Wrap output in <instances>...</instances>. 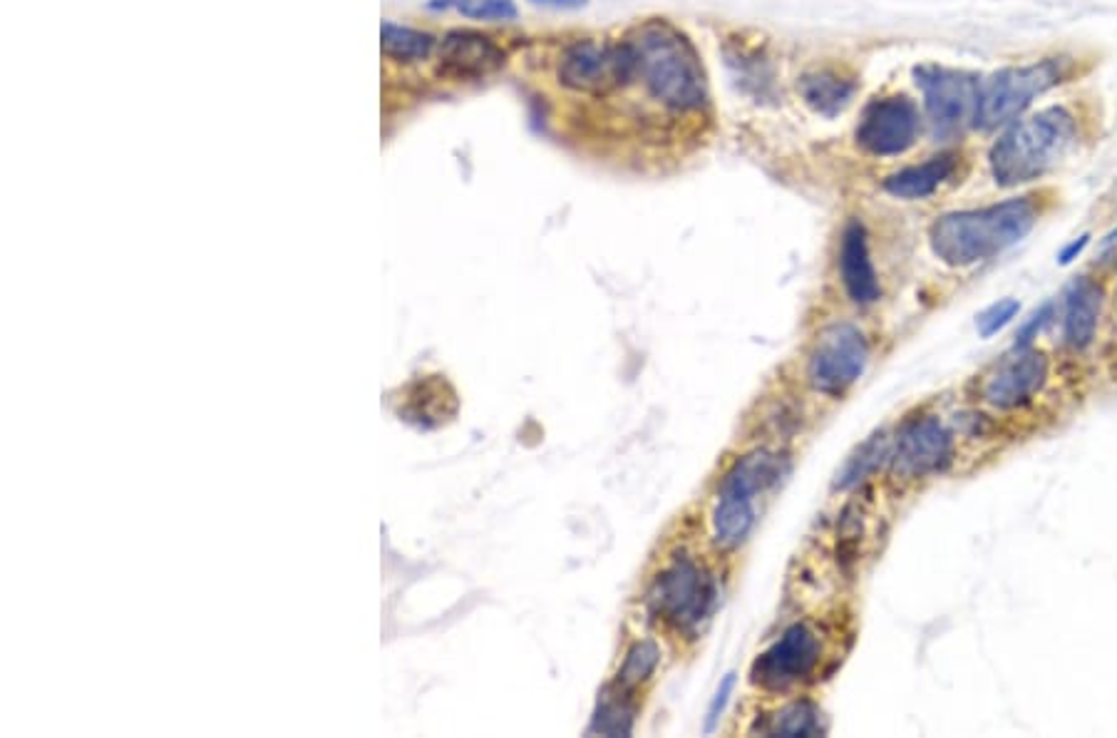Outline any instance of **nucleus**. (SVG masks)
<instances>
[{"mask_svg":"<svg viewBox=\"0 0 1117 738\" xmlns=\"http://www.w3.org/2000/svg\"><path fill=\"white\" fill-rule=\"evenodd\" d=\"M953 460V435L937 415L909 421L891 445V473L901 480H919L943 473Z\"/></svg>","mask_w":1117,"mask_h":738,"instance_id":"12","label":"nucleus"},{"mask_svg":"<svg viewBox=\"0 0 1117 738\" xmlns=\"http://www.w3.org/2000/svg\"><path fill=\"white\" fill-rule=\"evenodd\" d=\"M1048 381V358L1046 353L1034 351L1030 346H1016L1014 353L1004 356V361L988 373L983 381L981 395L988 405L998 411H1014L1034 401V395L1040 393Z\"/></svg>","mask_w":1117,"mask_h":738,"instance_id":"13","label":"nucleus"},{"mask_svg":"<svg viewBox=\"0 0 1117 738\" xmlns=\"http://www.w3.org/2000/svg\"><path fill=\"white\" fill-rule=\"evenodd\" d=\"M959 167V155L941 152L929 157L927 163L899 169L884 179V191L897 199H923L931 197L943 181H949Z\"/></svg>","mask_w":1117,"mask_h":738,"instance_id":"18","label":"nucleus"},{"mask_svg":"<svg viewBox=\"0 0 1117 738\" xmlns=\"http://www.w3.org/2000/svg\"><path fill=\"white\" fill-rule=\"evenodd\" d=\"M636 58V80L651 100L679 115L703 112L711 88L701 56L683 30L669 20H649L626 38Z\"/></svg>","mask_w":1117,"mask_h":738,"instance_id":"1","label":"nucleus"},{"mask_svg":"<svg viewBox=\"0 0 1117 738\" xmlns=\"http://www.w3.org/2000/svg\"><path fill=\"white\" fill-rule=\"evenodd\" d=\"M721 597L715 574L693 554H675L653 577L646 597L649 614L681 637H695L713 617Z\"/></svg>","mask_w":1117,"mask_h":738,"instance_id":"5","label":"nucleus"},{"mask_svg":"<svg viewBox=\"0 0 1117 738\" xmlns=\"http://www.w3.org/2000/svg\"><path fill=\"white\" fill-rule=\"evenodd\" d=\"M1088 244H1090V234H1080L1078 239H1072V242L1066 246V249H1062V252L1058 254V264H1060V266H1068V264H1072V262H1076L1078 256L1085 252V246H1088Z\"/></svg>","mask_w":1117,"mask_h":738,"instance_id":"28","label":"nucleus"},{"mask_svg":"<svg viewBox=\"0 0 1117 738\" xmlns=\"http://www.w3.org/2000/svg\"><path fill=\"white\" fill-rule=\"evenodd\" d=\"M1050 318H1052V304H1044L1038 308V312L1030 316L1024 326L1018 328V334H1016V346L1020 348H1026L1034 344V341L1038 338L1040 331H1044L1048 324H1050Z\"/></svg>","mask_w":1117,"mask_h":738,"instance_id":"26","label":"nucleus"},{"mask_svg":"<svg viewBox=\"0 0 1117 738\" xmlns=\"http://www.w3.org/2000/svg\"><path fill=\"white\" fill-rule=\"evenodd\" d=\"M429 8H455L462 18L469 20H514L517 6L514 0H435Z\"/></svg>","mask_w":1117,"mask_h":738,"instance_id":"24","label":"nucleus"},{"mask_svg":"<svg viewBox=\"0 0 1117 738\" xmlns=\"http://www.w3.org/2000/svg\"><path fill=\"white\" fill-rule=\"evenodd\" d=\"M659 665H661V649H659L656 641H651V639L633 641L626 651L624 661H621L619 673L614 679V687L621 691L636 693L643 683L651 681Z\"/></svg>","mask_w":1117,"mask_h":738,"instance_id":"23","label":"nucleus"},{"mask_svg":"<svg viewBox=\"0 0 1117 738\" xmlns=\"http://www.w3.org/2000/svg\"><path fill=\"white\" fill-rule=\"evenodd\" d=\"M556 80L564 90L601 98L636 80V58L629 40H574L556 60Z\"/></svg>","mask_w":1117,"mask_h":738,"instance_id":"7","label":"nucleus"},{"mask_svg":"<svg viewBox=\"0 0 1117 738\" xmlns=\"http://www.w3.org/2000/svg\"><path fill=\"white\" fill-rule=\"evenodd\" d=\"M636 693L621 691L614 683L601 693L599 709L589 726V734H601V736H629L633 731V724H636V701H633Z\"/></svg>","mask_w":1117,"mask_h":738,"instance_id":"21","label":"nucleus"},{"mask_svg":"<svg viewBox=\"0 0 1117 738\" xmlns=\"http://www.w3.org/2000/svg\"><path fill=\"white\" fill-rule=\"evenodd\" d=\"M532 3L546 6V8H579V6H584L586 0H532Z\"/></svg>","mask_w":1117,"mask_h":738,"instance_id":"29","label":"nucleus"},{"mask_svg":"<svg viewBox=\"0 0 1117 738\" xmlns=\"http://www.w3.org/2000/svg\"><path fill=\"white\" fill-rule=\"evenodd\" d=\"M437 72L445 80H482L497 72L507 52L497 40L477 30H449L437 40Z\"/></svg>","mask_w":1117,"mask_h":738,"instance_id":"14","label":"nucleus"},{"mask_svg":"<svg viewBox=\"0 0 1117 738\" xmlns=\"http://www.w3.org/2000/svg\"><path fill=\"white\" fill-rule=\"evenodd\" d=\"M760 734L768 736H822L827 731V726L822 724V711L818 703H812L808 699L785 703L782 709H778L772 716H768L765 724L758 726Z\"/></svg>","mask_w":1117,"mask_h":738,"instance_id":"20","label":"nucleus"},{"mask_svg":"<svg viewBox=\"0 0 1117 738\" xmlns=\"http://www.w3.org/2000/svg\"><path fill=\"white\" fill-rule=\"evenodd\" d=\"M1078 125L1066 107H1046L1016 120L991 147V175L998 187L1036 181L1058 167L1076 147Z\"/></svg>","mask_w":1117,"mask_h":738,"instance_id":"3","label":"nucleus"},{"mask_svg":"<svg viewBox=\"0 0 1117 738\" xmlns=\"http://www.w3.org/2000/svg\"><path fill=\"white\" fill-rule=\"evenodd\" d=\"M822 637L808 622L788 627L750 667V681L768 693L788 691L812 679L822 665Z\"/></svg>","mask_w":1117,"mask_h":738,"instance_id":"9","label":"nucleus"},{"mask_svg":"<svg viewBox=\"0 0 1117 738\" xmlns=\"http://www.w3.org/2000/svg\"><path fill=\"white\" fill-rule=\"evenodd\" d=\"M733 689H735V673H728V677L721 681V687H718L711 706H708V719H705L708 734H711L718 726V721H721V714L725 711L728 699H730V693H733Z\"/></svg>","mask_w":1117,"mask_h":738,"instance_id":"27","label":"nucleus"},{"mask_svg":"<svg viewBox=\"0 0 1117 738\" xmlns=\"http://www.w3.org/2000/svg\"><path fill=\"white\" fill-rule=\"evenodd\" d=\"M1110 242H1117V229H1115V232H1110L1108 237H1105V244H1110Z\"/></svg>","mask_w":1117,"mask_h":738,"instance_id":"30","label":"nucleus"},{"mask_svg":"<svg viewBox=\"0 0 1117 738\" xmlns=\"http://www.w3.org/2000/svg\"><path fill=\"white\" fill-rule=\"evenodd\" d=\"M915 78L933 135L951 137L966 125H973L981 88L976 75L943 66H919Z\"/></svg>","mask_w":1117,"mask_h":738,"instance_id":"10","label":"nucleus"},{"mask_svg":"<svg viewBox=\"0 0 1117 738\" xmlns=\"http://www.w3.org/2000/svg\"><path fill=\"white\" fill-rule=\"evenodd\" d=\"M1038 222L1034 197L1008 199L1001 205L943 214L929 229L937 259L953 269L994 259L1026 239Z\"/></svg>","mask_w":1117,"mask_h":738,"instance_id":"2","label":"nucleus"},{"mask_svg":"<svg viewBox=\"0 0 1117 738\" xmlns=\"http://www.w3.org/2000/svg\"><path fill=\"white\" fill-rule=\"evenodd\" d=\"M790 473V460L768 447L745 453L718 483L711 512V534L718 550L733 552L745 544L758 525V502L770 495Z\"/></svg>","mask_w":1117,"mask_h":738,"instance_id":"4","label":"nucleus"},{"mask_svg":"<svg viewBox=\"0 0 1117 738\" xmlns=\"http://www.w3.org/2000/svg\"><path fill=\"white\" fill-rule=\"evenodd\" d=\"M1018 312H1020V304L1016 302V298H1001V302L988 306L986 312L979 316V321H976L979 336L981 338L996 336L998 331H1004L1008 324H1011V321L1018 316Z\"/></svg>","mask_w":1117,"mask_h":738,"instance_id":"25","label":"nucleus"},{"mask_svg":"<svg viewBox=\"0 0 1117 738\" xmlns=\"http://www.w3.org/2000/svg\"><path fill=\"white\" fill-rule=\"evenodd\" d=\"M1103 288L1088 276H1078L1066 292V314H1062V338L1072 351L1088 348L1100 324Z\"/></svg>","mask_w":1117,"mask_h":738,"instance_id":"16","label":"nucleus"},{"mask_svg":"<svg viewBox=\"0 0 1117 738\" xmlns=\"http://www.w3.org/2000/svg\"><path fill=\"white\" fill-rule=\"evenodd\" d=\"M1068 78V62L1060 58L1040 60L1034 66L1004 68L981 82L979 105H976L973 127L981 132H996L1008 127L1028 110L1036 98L1046 95Z\"/></svg>","mask_w":1117,"mask_h":738,"instance_id":"6","label":"nucleus"},{"mask_svg":"<svg viewBox=\"0 0 1117 738\" xmlns=\"http://www.w3.org/2000/svg\"><path fill=\"white\" fill-rule=\"evenodd\" d=\"M891 455V443L889 437L879 431L869 441H864L857 451L847 457V463L842 465L840 473H837L834 488L837 490H852L857 485H862L867 478H872L879 468H882Z\"/></svg>","mask_w":1117,"mask_h":738,"instance_id":"22","label":"nucleus"},{"mask_svg":"<svg viewBox=\"0 0 1117 738\" xmlns=\"http://www.w3.org/2000/svg\"><path fill=\"white\" fill-rule=\"evenodd\" d=\"M921 130L919 107L905 95L872 100L854 130L859 149L872 157H897L915 147Z\"/></svg>","mask_w":1117,"mask_h":738,"instance_id":"11","label":"nucleus"},{"mask_svg":"<svg viewBox=\"0 0 1117 738\" xmlns=\"http://www.w3.org/2000/svg\"><path fill=\"white\" fill-rule=\"evenodd\" d=\"M840 276L847 296L857 306H872L882 296L872 254H869L867 232L859 222H850L842 232Z\"/></svg>","mask_w":1117,"mask_h":738,"instance_id":"15","label":"nucleus"},{"mask_svg":"<svg viewBox=\"0 0 1117 738\" xmlns=\"http://www.w3.org/2000/svg\"><path fill=\"white\" fill-rule=\"evenodd\" d=\"M380 50L383 58L397 66H413V62H425L435 58L437 38L427 30L397 26L393 20H385L380 28Z\"/></svg>","mask_w":1117,"mask_h":738,"instance_id":"19","label":"nucleus"},{"mask_svg":"<svg viewBox=\"0 0 1117 738\" xmlns=\"http://www.w3.org/2000/svg\"><path fill=\"white\" fill-rule=\"evenodd\" d=\"M867 363L869 344L862 331L847 321H837L814 338L808 358V381L818 393L837 398L864 376Z\"/></svg>","mask_w":1117,"mask_h":738,"instance_id":"8","label":"nucleus"},{"mask_svg":"<svg viewBox=\"0 0 1117 738\" xmlns=\"http://www.w3.org/2000/svg\"><path fill=\"white\" fill-rule=\"evenodd\" d=\"M857 88L859 85L852 75H844L832 68L804 72L798 82L800 98L804 100V105L822 117L842 115L847 107L852 105Z\"/></svg>","mask_w":1117,"mask_h":738,"instance_id":"17","label":"nucleus"}]
</instances>
